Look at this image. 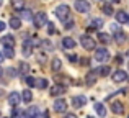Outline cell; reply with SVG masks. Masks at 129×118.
Listing matches in <instances>:
<instances>
[{
    "label": "cell",
    "mask_w": 129,
    "mask_h": 118,
    "mask_svg": "<svg viewBox=\"0 0 129 118\" xmlns=\"http://www.w3.org/2000/svg\"><path fill=\"white\" fill-rule=\"evenodd\" d=\"M12 5L15 10H20L21 12L23 8H25V0H12Z\"/></svg>",
    "instance_id": "cell-19"
},
{
    "label": "cell",
    "mask_w": 129,
    "mask_h": 118,
    "mask_svg": "<svg viewBox=\"0 0 129 118\" xmlns=\"http://www.w3.org/2000/svg\"><path fill=\"white\" fill-rule=\"evenodd\" d=\"M2 74H3V70H2V67H0V76H2Z\"/></svg>",
    "instance_id": "cell-43"
},
{
    "label": "cell",
    "mask_w": 129,
    "mask_h": 118,
    "mask_svg": "<svg viewBox=\"0 0 129 118\" xmlns=\"http://www.w3.org/2000/svg\"><path fill=\"white\" fill-rule=\"evenodd\" d=\"M111 110H113V113H116V115H121V113H124V105L121 102H114L113 105H111Z\"/></svg>",
    "instance_id": "cell-15"
},
{
    "label": "cell",
    "mask_w": 129,
    "mask_h": 118,
    "mask_svg": "<svg viewBox=\"0 0 129 118\" xmlns=\"http://www.w3.org/2000/svg\"><path fill=\"white\" fill-rule=\"evenodd\" d=\"M21 99H23V102L29 103V102L33 100V93H31V90H23V93H21Z\"/></svg>",
    "instance_id": "cell-20"
},
{
    "label": "cell",
    "mask_w": 129,
    "mask_h": 118,
    "mask_svg": "<svg viewBox=\"0 0 129 118\" xmlns=\"http://www.w3.org/2000/svg\"><path fill=\"white\" fill-rule=\"evenodd\" d=\"M111 31H113L114 35L121 33V28H119V25H118V23H113V25H111Z\"/></svg>",
    "instance_id": "cell-32"
},
{
    "label": "cell",
    "mask_w": 129,
    "mask_h": 118,
    "mask_svg": "<svg viewBox=\"0 0 129 118\" xmlns=\"http://www.w3.org/2000/svg\"><path fill=\"white\" fill-rule=\"evenodd\" d=\"M51 67H52L54 72H57V70H60V67H62V62H60L59 58H54L52 62H51Z\"/></svg>",
    "instance_id": "cell-18"
},
{
    "label": "cell",
    "mask_w": 129,
    "mask_h": 118,
    "mask_svg": "<svg viewBox=\"0 0 129 118\" xmlns=\"http://www.w3.org/2000/svg\"><path fill=\"white\" fill-rule=\"evenodd\" d=\"M20 100H21V95H20L18 92H12V93L8 95V103H10L12 107H18Z\"/></svg>",
    "instance_id": "cell-9"
},
{
    "label": "cell",
    "mask_w": 129,
    "mask_h": 118,
    "mask_svg": "<svg viewBox=\"0 0 129 118\" xmlns=\"http://www.w3.org/2000/svg\"><path fill=\"white\" fill-rule=\"evenodd\" d=\"M96 82V72H90L87 76V85H93Z\"/></svg>",
    "instance_id": "cell-23"
},
{
    "label": "cell",
    "mask_w": 129,
    "mask_h": 118,
    "mask_svg": "<svg viewBox=\"0 0 129 118\" xmlns=\"http://www.w3.org/2000/svg\"><path fill=\"white\" fill-rule=\"evenodd\" d=\"M101 10H103V13H105V15H113V13H114L113 7H111L110 3H105V5L101 7Z\"/></svg>",
    "instance_id": "cell-24"
},
{
    "label": "cell",
    "mask_w": 129,
    "mask_h": 118,
    "mask_svg": "<svg viewBox=\"0 0 129 118\" xmlns=\"http://www.w3.org/2000/svg\"><path fill=\"white\" fill-rule=\"evenodd\" d=\"M54 110H56L57 113H64L67 110V102H66V100H62V99L56 100V102H54Z\"/></svg>",
    "instance_id": "cell-6"
},
{
    "label": "cell",
    "mask_w": 129,
    "mask_h": 118,
    "mask_svg": "<svg viewBox=\"0 0 129 118\" xmlns=\"http://www.w3.org/2000/svg\"><path fill=\"white\" fill-rule=\"evenodd\" d=\"M3 59H5V54H3V53H2V51H0V62H2V61H3Z\"/></svg>",
    "instance_id": "cell-40"
},
{
    "label": "cell",
    "mask_w": 129,
    "mask_h": 118,
    "mask_svg": "<svg viewBox=\"0 0 129 118\" xmlns=\"http://www.w3.org/2000/svg\"><path fill=\"white\" fill-rule=\"evenodd\" d=\"M36 87H38V89H46L47 80L46 79H36Z\"/></svg>",
    "instance_id": "cell-26"
},
{
    "label": "cell",
    "mask_w": 129,
    "mask_h": 118,
    "mask_svg": "<svg viewBox=\"0 0 129 118\" xmlns=\"http://www.w3.org/2000/svg\"><path fill=\"white\" fill-rule=\"evenodd\" d=\"M98 39H100L103 44H108V43H111V36L106 35V33H100V35H98Z\"/></svg>",
    "instance_id": "cell-22"
},
{
    "label": "cell",
    "mask_w": 129,
    "mask_h": 118,
    "mask_svg": "<svg viewBox=\"0 0 129 118\" xmlns=\"http://www.w3.org/2000/svg\"><path fill=\"white\" fill-rule=\"evenodd\" d=\"M66 118H77V116L74 115V113H67V115H66Z\"/></svg>",
    "instance_id": "cell-38"
},
{
    "label": "cell",
    "mask_w": 129,
    "mask_h": 118,
    "mask_svg": "<svg viewBox=\"0 0 129 118\" xmlns=\"http://www.w3.org/2000/svg\"><path fill=\"white\" fill-rule=\"evenodd\" d=\"M7 28V25H5V23H3V21H0V31H3V30H5Z\"/></svg>",
    "instance_id": "cell-37"
},
{
    "label": "cell",
    "mask_w": 129,
    "mask_h": 118,
    "mask_svg": "<svg viewBox=\"0 0 129 118\" xmlns=\"http://www.w3.org/2000/svg\"><path fill=\"white\" fill-rule=\"evenodd\" d=\"M21 116V110L18 107H13V112H12V118H20Z\"/></svg>",
    "instance_id": "cell-28"
},
{
    "label": "cell",
    "mask_w": 129,
    "mask_h": 118,
    "mask_svg": "<svg viewBox=\"0 0 129 118\" xmlns=\"http://www.w3.org/2000/svg\"><path fill=\"white\" fill-rule=\"evenodd\" d=\"M47 26H49V28H47V33H49V35H54V31H56V30H54V25L52 23H47Z\"/></svg>",
    "instance_id": "cell-36"
},
{
    "label": "cell",
    "mask_w": 129,
    "mask_h": 118,
    "mask_svg": "<svg viewBox=\"0 0 129 118\" xmlns=\"http://www.w3.org/2000/svg\"><path fill=\"white\" fill-rule=\"evenodd\" d=\"M100 26H103V20H100V18L93 20V26L91 28H100Z\"/></svg>",
    "instance_id": "cell-33"
},
{
    "label": "cell",
    "mask_w": 129,
    "mask_h": 118,
    "mask_svg": "<svg viewBox=\"0 0 129 118\" xmlns=\"http://www.w3.org/2000/svg\"><path fill=\"white\" fill-rule=\"evenodd\" d=\"M69 59L72 61V62H75V61H77V56H69Z\"/></svg>",
    "instance_id": "cell-39"
},
{
    "label": "cell",
    "mask_w": 129,
    "mask_h": 118,
    "mask_svg": "<svg viewBox=\"0 0 129 118\" xmlns=\"http://www.w3.org/2000/svg\"><path fill=\"white\" fill-rule=\"evenodd\" d=\"M95 59H96L98 62H106V61L110 59V51H108L106 48H98L96 53H95Z\"/></svg>",
    "instance_id": "cell-3"
},
{
    "label": "cell",
    "mask_w": 129,
    "mask_h": 118,
    "mask_svg": "<svg viewBox=\"0 0 129 118\" xmlns=\"http://www.w3.org/2000/svg\"><path fill=\"white\" fill-rule=\"evenodd\" d=\"M87 118H93V116H87Z\"/></svg>",
    "instance_id": "cell-45"
},
{
    "label": "cell",
    "mask_w": 129,
    "mask_h": 118,
    "mask_svg": "<svg viewBox=\"0 0 129 118\" xmlns=\"http://www.w3.org/2000/svg\"><path fill=\"white\" fill-rule=\"evenodd\" d=\"M66 92V87L60 85V84H57V85L51 87V95L52 97H57V95H62V93Z\"/></svg>",
    "instance_id": "cell-13"
},
{
    "label": "cell",
    "mask_w": 129,
    "mask_h": 118,
    "mask_svg": "<svg viewBox=\"0 0 129 118\" xmlns=\"http://www.w3.org/2000/svg\"><path fill=\"white\" fill-rule=\"evenodd\" d=\"M3 5V0H0V7H2Z\"/></svg>",
    "instance_id": "cell-44"
},
{
    "label": "cell",
    "mask_w": 129,
    "mask_h": 118,
    "mask_svg": "<svg viewBox=\"0 0 129 118\" xmlns=\"http://www.w3.org/2000/svg\"><path fill=\"white\" fill-rule=\"evenodd\" d=\"M28 70H29L28 64H26V62H20V72H21V74H26Z\"/></svg>",
    "instance_id": "cell-30"
},
{
    "label": "cell",
    "mask_w": 129,
    "mask_h": 118,
    "mask_svg": "<svg viewBox=\"0 0 129 118\" xmlns=\"http://www.w3.org/2000/svg\"><path fill=\"white\" fill-rule=\"evenodd\" d=\"M95 110H96V113L100 116H105V115H106V108H105L103 103H96V105H95Z\"/></svg>",
    "instance_id": "cell-21"
},
{
    "label": "cell",
    "mask_w": 129,
    "mask_h": 118,
    "mask_svg": "<svg viewBox=\"0 0 129 118\" xmlns=\"http://www.w3.org/2000/svg\"><path fill=\"white\" fill-rule=\"evenodd\" d=\"M113 2H114V3H119V2H121V0H113Z\"/></svg>",
    "instance_id": "cell-42"
},
{
    "label": "cell",
    "mask_w": 129,
    "mask_h": 118,
    "mask_svg": "<svg viewBox=\"0 0 129 118\" xmlns=\"http://www.w3.org/2000/svg\"><path fill=\"white\" fill-rule=\"evenodd\" d=\"M127 79V74L124 70H114L113 72V80L114 82H123V80Z\"/></svg>",
    "instance_id": "cell-12"
},
{
    "label": "cell",
    "mask_w": 129,
    "mask_h": 118,
    "mask_svg": "<svg viewBox=\"0 0 129 118\" xmlns=\"http://www.w3.org/2000/svg\"><path fill=\"white\" fill-rule=\"evenodd\" d=\"M13 56H15V51H13V48H5V58L12 59Z\"/></svg>",
    "instance_id": "cell-29"
},
{
    "label": "cell",
    "mask_w": 129,
    "mask_h": 118,
    "mask_svg": "<svg viewBox=\"0 0 129 118\" xmlns=\"http://www.w3.org/2000/svg\"><path fill=\"white\" fill-rule=\"evenodd\" d=\"M25 118H39V110H38V107H29L28 108V112L25 113Z\"/></svg>",
    "instance_id": "cell-14"
},
{
    "label": "cell",
    "mask_w": 129,
    "mask_h": 118,
    "mask_svg": "<svg viewBox=\"0 0 129 118\" xmlns=\"http://www.w3.org/2000/svg\"><path fill=\"white\" fill-rule=\"evenodd\" d=\"M127 118H129V116H127Z\"/></svg>",
    "instance_id": "cell-47"
},
{
    "label": "cell",
    "mask_w": 129,
    "mask_h": 118,
    "mask_svg": "<svg viewBox=\"0 0 129 118\" xmlns=\"http://www.w3.org/2000/svg\"><path fill=\"white\" fill-rule=\"evenodd\" d=\"M66 30H72L74 28V20H69V21H66V26H64Z\"/></svg>",
    "instance_id": "cell-35"
},
{
    "label": "cell",
    "mask_w": 129,
    "mask_h": 118,
    "mask_svg": "<svg viewBox=\"0 0 129 118\" xmlns=\"http://www.w3.org/2000/svg\"><path fill=\"white\" fill-rule=\"evenodd\" d=\"M33 54V41H29V39H26L25 43H23V56H31Z\"/></svg>",
    "instance_id": "cell-10"
},
{
    "label": "cell",
    "mask_w": 129,
    "mask_h": 118,
    "mask_svg": "<svg viewBox=\"0 0 129 118\" xmlns=\"http://www.w3.org/2000/svg\"><path fill=\"white\" fill-rule=\"evenodd\" d=\"M110 70H111V69H110V66H101L100 69H98V74L105 77V76H108V74H110Z\"/></svg>",
    "instance_id": "cell-25"
},
{
    "label": "cell",
    "mask_w": 129,
    "mask_h": 118,
    "mask_svg": "<svg viewBox=\"0 0 129 118\" xmlns=\"http://www.w3.org/2000/svg\"><path fill=\"white\" fill-rule=\"evenodd\" d=\"M75 10L79 13H88V10H90V3H88L87 0H77V2H75Z\"/></svg>",
    "instance_id": "cell-5"
},
{
    "label": "cell",
    "mask_w": 129,
    "mask_h": 118,
    "mask_svg": "<svg viewBox=\"0 0 129 118\" xmlns=\"http://www.w3.org/2000/svg\"><path fill=\"white\" fill-rule=\"evenodd\" d=\"M33 23H35L36 28H43V26L47 25V15L44 12H38L35 16H33Z\"/></svg>",
    "instance_id": "cell-2"
},
{
    "label": "cell",
    "mask_w": 129,
    "mask_h": 118,
    "mask_svg": "<svg viewBox=\"0 0 129 118\" xmlns=\"http://www.w3.org/2000/svg\"><path fill=\"white\" fill-rule=\"evenodd\" d=\"M20 26H21V20H20V18H16V16H12V18H10V28L18 30Z\"/></svg>",
    "instance_id": "cell-17"
},
{
    "label": "cell",
    "mask_w": 129,
    "mask_h": 118,
    "mask_svg": "<svg viewBox=\"0 0 129 118\" xmlns=\"http://www.w3.org/2000/svg\"><path fill=\"white\" fill-rule=\"evenodd\" d=\"M69 15H70V8H69L67 5H59V7H56V16L60 20V21H67Z\"/></svg>",
    "instance_id": "cell-1"
},
{
    "label": "cell",
    "mask_w": 129,
    "mask_h": 118,
    "mask_svg": "<svg viewBox=\"0 0 129 118\" xmlns=\"http://www.w3.org/2000/svg\"><path fill=\"white\" fill-rule=\"evenodd\" d=\"M25 82L28 84L29 87H36V79H35V77H29V76L25 77Z\"/></svg>",
    "instance_id": "cell-27"
},
{
    "label": "cell",
    "mask_w": 129,
    "mask_h": 118,
    "mask_svg": "<svg viewBox=\"0 0 129 118\" xmlns=\"http://www.w3.org/2000/svg\"><path fill=\"white\" fill-rule=\"evenodd\" d=\"M80 43H82L83 49H87V51L95 49V39L91 38V36H88V35H83L82 38H80Z\"/></svg>",
    "instance_id": "cell-4"
},
{
    "label": "cell",
    "mask_w": 129,
    "mask_h": 118,
    "mask_svg": "<svg viewBox=\"0 0 129 118\" xmlns=\"http://www.w3.org/2000/svg\"><path fill=\"white\" fill-rule=\"evenodd\" d=\"M87 103V97L85 95H77L72 99V105L75 107V108H80V107H83Z\"/></svg>",
    "instance_id": "cell-8"
},
{
    "label": "cell",
    "mask_w": 129,
    "mask_h": 118,
    "mask_svg": "<svg viewBox=\"0 0 129 118\" xmlns=\"http://www.w3.org/2000/svg\"><path fill=\"white\" fill-rule=\"evenodd\" d=\"M21 18L23 20H31V12L29 10H21Z\"/></svg>",
    "instance_id": "cell-31"
},
{
    "label": "cell",
    "mask_w": 129,
    "mask_h": 118,
    "mask_svg": "<svg viewBox=\"0 0 129 118\" xmlns=\"http://www.w3.org/2000/svg\"><path fill=\"white\" fill-rule=\"evenodd\" d=\"M43 118H49V112H44V115H43Z\"/></svg>",
    "instance_id": "cell-41"
},
{
    "label": "cell",
    "mask_w": 129,
    "mask_h": 118,
    "mask_svg": "<svg viewBox=\"0 0 129 118\" xmlns=\"http://www.w3.org/2000/svg\"><path fill=\"white\" fill-rule=\"evenodd\" d=\"M127 58H129V51H127Z\"/></svg>",
    "instance_id": "cell-46"
},
{
    "label": "cell",
    "mask_w": 129,
    "mask_h": 118,
    "mask_svg": "<svg viewBox=\"0 0 129 118\" xmlns=\"http://www.w3.org/2000/svg\"><path fill=\"white\" fill-rule=\"evenodd\" d=\"M114 16H116V21L118 23H127L129 21V15L126 12H123V10H119V12L114 13Z\"/></svg>",
    "instance_id": "cell-11"
},
{
    "label": "cell",
    "mask_w": 129,
    "mask_h": 118,
    "mask_svg": "<svg viewBox=\"0 0 129 118\" xmlns=\"http://www.w3.org/2000/svg\"><path fill=\"white\" fill-rule=\"evenodd\" d=\"M62 46H64L66 49L75 48V39H72V38H62Z\"/></svg>",
    "instance_id": "cell-16"
},
{
    "label": "cell",
    "mask_w": 129,
    "mask_h": 118,
    "mask_svg": "<svg viewBox=\"0 0 129 118\" xmlns=\"http://www.w3.org/2000/svg\"><path fill=\"white\" fill-rule=\"evenodd\" d=\"M0 43L3 44V48H13V46H15V38H13L12 35H5L0 39Z\"/></svg>",
    "instance_id": "cell-7"
},
{
    "label": "cell",
    "mask_w": 129,
    "mask_h": 118,
    "mask_svg": "<svg viewBox=\"0 0 129 118\" xmlns=\"http://www.w3.org/2000/svg\"><path fill=\"white\" fill-rule=\"evenodd\" d=\"M114 39H116L118 43H123L124 39H126V36H124V33H118V35L114 36Z\"/></svg>",
    "instance_id": "cell-34"
}]
</instances>
